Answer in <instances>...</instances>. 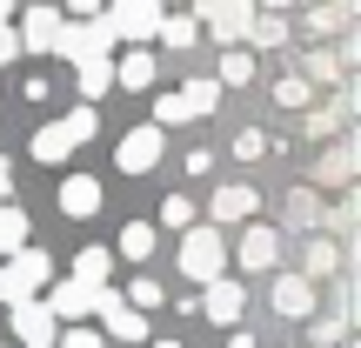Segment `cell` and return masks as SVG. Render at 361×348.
Instances as JSON below:
<instances>
[{
	"label": "cell",
	"instance_id": "cell-1",
	"mask_svg": "<svg viewBox=\"0 0 361 348\" xmlns=\"http://www.w3.org/2000/svg\"><path fill=\"white\" fill-rule=\"evenodd\" d=\"M94 128H101V114H94V107H74L67 121H47V128L27 141V155H34L40 168H61V161L74 155L80 141H94Z\"/></svg>",
	"mask_w": 361,
	"mask_h": 348
},
{
	"label": "cell",
	"instance_id": "cell-19",
	"mask_svg": "<svg viewBox=\"0 0 361 348\" xmlns=\"http://www.w3.org/2000/svg\"><path fill=\"white\" fill-rule=\"evenodd\" d=\"M20 248H27V215L7 201V208H0V261H13Z\"/></svg>",
	"mask_w": 361,
	"mask_h": 348
},
{
	"label": "cell",
	"instance_id": "cell-7",
	"mask_svg": "<svg viewBox=\"0 0 361 348\" xmlns=\"http://www.w3.org/2000/svg\"><path fill=\"white\" fill-rule=\"evenodd\" d=\"M94 315H101V342H107V335H114V342H141V335H147V315H134L128 301L114 295V288H101Z\"/></svg>",
	"mask_w": 361,
	"mask_h": 348
},
{
	"label": "cell",
	"instance_id": "cell-26",
	"mask_svg": "<svg viewBox=\"0 0 361 348\" xmlns=\"http://www.w3.org/2000/svg\"><path fill=\"white\" fill-rule=\"evenodd\" d=\"M0 301H7V308H27V301H34V295H27V282L13 275V261H0Z\"/></svg>",
	"mask_w": 361,
	"mask_h": 348
},
{
	"label": "cell",
	"instance_id": "cell-8",
	"mask_svg": "<svg viewBox=\"0 0 361 348\" xmlns=\"http://www.w3.org/2000/svg\"><path fill=\"white\" fill-rule=\"evenodd\" d=\"M241 308H247V295H241V282H207L201 288V301H194V315H207V322H221V328H234L241 322Z\"/></svg>",
	"mask_w": 361,
	"mask_h": 348
},
{
	"label": "cell",
	"instance_id": "cell-15",
	"mask_svg": "<svg viewBox=\"0 0 361 348\" xmlns=\"http://www.w3.org/2000/svg\"><path fill=\"white\" fill-rule=\"evenodd\" d=\"M74 94H80V107H94L101 94H114V61H107V54L101 61H80L74 67Z\"/></svg>",
	"mask_w": 361,
	"mask_h": 348
},
{
	"label": "cell",
	"instance_id": "cell-28",
	"mask_svg": "<svg viewBox=\"0 0 361 348\" xmlns=\"http://www.w3.org/2000/svg\"><path fill=\"white\" fill-rule=\"evenodd\" d=\"M308 80H301V74H281V80H274V101H281V107H301V101H308Z\"/></svg>",
	"mask_w": 361,
	"mask_h": 348
},
{
	"label": "cell",
	"instance_id": "cell-2",
	"mask_svg": "<svg viewBox=\"0 0 361 348\" xmlns=\"http://www.w3.org/2000/svg\"><path fill=\"white\" fill-rule=\"evenodd\" d=\"M180 275H188L194 288L228 275V241H221V228H201V221H194V228L180 234Z\"/></svg>",
	"mask_w": 361,
	"mask_h": 348
},
{
	"label": "cell",
	"instance_id": "cell-20",
	"mask_svg": "<svg viewBox=\"0 0 361 348\" xmlns=\"http://www.w3.org/2000/svg\"><path fill=\"white\" fill-rule=\"evenodd\" d=\"M121 301H128L134 315H154L161 301H168V288H161L154 275H134V282H128V295H121Z\"/></svg>",
	"mask_w": 361,
	"mask_h": 348
},
{
	"label": "cell",
	"instance_id": "cell-29",
	"mask_svg": "<svg viewBox=\"0 0 361 348\" xmlns=\"http://www.w3.org/2000/svg\"><path fill=\"white\" fill-rule=\"evenodd\" d=\"M161 221L188 234V228H194V201H188V194H168V208H161Z\"/></svg>",
	"mask_w": 361,
	"mask_h": 348
},
{
	"label": "cell",
	"instance_id": "cell-22",
	"mask_svg": "<svg viewBox=\"0 0 361 348\" xmlns=\"http://www.w3.org/2000/svg\"><path fill=\"white\" fill-rule=\"evenodd\" d=\"M241 80H255V54H247V47H228V54H221L214 88H241Z\"/></svg>",
	"mask_w": 361,
	"mask_h": 348
},
{
	"label": "cell",
	"instance_id": "cell-23",
	"mask_svg": "<svg viewBox=\"0 0 361 348\" xmlns=\"http://www.w3.org/2000/svg\"><path fill=\"white\" fill-rule=\"evenodd\" d=\"M180 107H188V121L194 114H214V107H221V88H214V80H188V88H180Z\"/></svg>",
	"mask_w": 361,
	"mask_h": 348
},
{
	"label": "cell",
	"instance_id": "cell-24",
	"mask_svg": "<svg viewBox=\"0 0 361 348\" xmlns=\"http://www.w3.org/2000/svg\"><path fill=\"white\" fill-rule=\"evenodd\" d=\"M161 40H168V47H194V13H161Z\"/></svg>",
	"mask_w": 361,
	"mask_h": 348
},
{
	"label": "cell",
	"instance_id": "cell-10",
	"mask_svg": "<svg viewBox=\"0 0 361 348\" xmlns=\"http://www.w3.org/2000/svg\"><path fill=\"white\" fill-rule=\"evenodd\" d=\"M114 47V40L101 34V20H87V27H61V40H54V54H61V61H101V54Z\"/></svg>",
	"mask_w": 361,
	"mask_h": 348
},
{
	"label": "cell",
	"instance_id": "cell-13",
	"mask_svg": "<svg viewBox=\"0 0 361 348\" xmlns=\"http://www.w3.org/2000/svg\"><path fill=\"white\" fill-rule=\"evenodd\" d=\"M13 342L20 348H54L61 328H54V315L40 308V301H27V308H13Z\"/></svg>",
	"mask_w": 361,
	"mask_h": 348
},
{
	"label": "cell",
	"instance_id": "cell-14",
	"mask_svg": "<svg viewBox=\"0 0 361 348\" xmlns=\"http://www.w3.org/2000/svg\"><path fill=\"white\" fill-rule=\"evenodd\" d=\"M207 208H214V221H255V188H241V181H221V188L207 194Z\"/></svg>",
	"mask_w": 361,
	"mask_h": 348
},
{
	"label": "cell",
	"instance_id": "cell-21",
	"mask_svg": "<svg viewBox=\"0 0 361 348\" xmlns=\"http://www.w3.org/2000/svg\"><path fill=\"white\" fill-rule=\"evenodd\" d=\"M154 241H161L154 221H128V228H121V255H128V261H147V255H154Z\"/></svg>",
	"mask_w": 361,
	"mask_h": 348
},
{
	"label": "cell",
	"instance_id": "cell-5",
	"mask_svg": "<svg viewBox=\"0 0 361 348\" xmlns=\"http://www.w3.org/2000/svg\"><path fill=\"white\" fill-rule=\"evenodd\" d=\"M161 141H168V134H161L154 121H147V128H128V134L114 141V168H121V174H147V168L161 161Z\"/></svg>",
	"mask_w": 361,
	"mask_h": 348
},
{
	"label": "cell",
	"instance_id": "cell-3",
	"mask_svg": "<svg viewBox=\"0 0 361 348\" xmlns=\"http://www.w3.org/2000/svg\"><path fill=\"white\" fill-rule=\"evenodd\" d=\"M101 34L128 40V47H147L161 34V7L154 0H114V7H101Z\"/></svg>",
	"mask_w": 361,
	"mask_h": 348
},
{
	"label": "cell",
	"instance_id": "cell-30",
	"mask_svg": "<svg viewBox=\"0 0 361 348\" xmlns=\"http://www.w3.org/2000/svg\"><path fill=\"white\" fill-rule=\"evenodd\" d=\"M54 348H107V342H101V328H61Z\"/></svg>",
	"mask_w": 361,
	"mask_h": 348
},
{
	"label": "cell",
	"instance_id": "cell-33",
	"mask_svg": "<svg viewBox=\"0 0 361 348\" xmlns=\"http://www.w3.org/2000/svg\"><path fill=\"white\" fill-rule=\"evenodd\" d=\"M228 348H255V335H247V328H234V335H228Z\"/></svg>",
	"mask_w": 361,
	"mask_h": 348
},
{
	"label": "cell",
	"instance_id": "cell-4",
	"mask_svg": "<svg viewBox=\"0 0 361 348\" xmlns=\"http://www.w3.org/2000/svg\"><path fill=\"white\" fill-rule=\"evenodd\" d=\"M94 301H101V288H80V282H47V301H40V308L54 315V328H61V322L87 328V322H94Z\"/></svg>",
	"mask_w": 361,
	"mask_h": 348
},
{
	"label": "cell",
	"instance_id": "cell-32",
	"mask_svg": "<svg viewBox=\"0 0 361 348\" xmlns=\"http://www.w3.org/2000/svg\"><path fill=\"white\" fill-rule=\"evenodd\" d=\"M7 194H13V168H7V155H0V208H7Z\"/></svg>",
	"mask_w": 361,
	"mask_h": 348
},
{
	"label": "cell",
	"instance_id": "cell-18",
	"mask_svg": "<svg viewBox=\"0 0 361 348\" xmlns=\"http://www.w3.org/2000/svg\"><path fill=\"white\" fill-rule=\"evenodd\" d=\"M13 275L27 282V295H40V288L54 282V261H47V248H20V255H13Z\"/></svg>",
	"mask_w": 361,
	"mask_h": 348
},
{
	"label": "cell",
	"instance_id": "cell-9",
	"mask_svg": "<svg viewBox=\"0 0 361 348\" xmlns=\"http://www.w3.org/2000/svg\"><path fill=\"white\" fill-rule=\"evenodd\" d=\"M234 261H241L247 275H268L274 261H281V234H274V228H261V221H247V234L234 241Z\"/></svg>",
	"mask_w": 361,
	"mask_h": 348
},
{
	"label": "cell",
	"instance_id": "cell-16",
	"mask_svg": "<svg viewBox=\"0 0 361 348\" xmlns=\"http://www.w3.org/2000/svg\"><path fill=\"white\" fill-rule=\"evenodd\" d=\"M308 308H314V282H301V275H281V282H274V315L301 322Z\"/></svg>",
	"mask_w": 361,
	"mask_h": 348
},
{
	"label": "cell",
	"instance_id": "cell-11",
	"mask_svg": "<svg viewBox=\"0 0 361 348\" xmlns=\"http://www.w3.org/2000/svg\"><path fill=\"white\" fill-rule=\"evenodd\" d=\"M101 201H107V188H101L94 174H67V181H61V215L87 221V215H101Z\"/></svg>",
	"mask_w": 361,
	"mask_h": 348
},
{
	"label": "cell",
	"instance_id": "cell-25",
	"mask_svg": "<svg viewBox=\"0 0 361 348\" xmlns=\"http://www.w3.org/2000/svg\"><path fill=\"white\" fill-rule=\"evenodd\" d=\"M335 268V241H308V255H301V282H314V275Z\"/></svg>",
	"mask_w": 361,
	"mask_h": 348
},
{
	"label": "cell",
	"instance_id": "cell-27",
	"mask_svg": "<svg viewBox=\"0 0 361 348\" xmlns=\"http://www.w3.org/2000/svg\"><path fill=\"white\" fill-rule=\"evenodd\" d=\"M188 121V107H180V94H154V128L168 134V128H180Z\"/></svg>",
	"mask_w": 361,
	"mask_h": 348
},
{
	"label": "cell",
	"instance_id": "cell-31",
	"mask_svg": "<svg viewBox=\"0 0 361 348\" xmlns=\"http://www.w3.org/2000/svg\"><path fill=\"white\" fill-rule=\"evenodd\" d=\"M268 148H274V141H268V134H255V128H247V134H241V141H234V155H241V161H261V155H268Z\"/></svg>",
	"mask_w": 361,
	"mask_h": 348
},
{
	"label": "cell",
	"instance_id": "cell-17",
	"mask_svg": "<svg viewBox=\"0 0 361 348\" xmlns=\"http://www.w3.org/2000/svg\"><path fill=\"white\" fill-rule=\"evenodd\" d=\"M107 275H114V248H80L67 282H80V288H107Z\"/></svg>",
	"mask_w": 361,
	"mask_h": 348
},
{
	"label": "cell",
	"instance_id": "cell-34",
	"mask_svg": "<svg viewBox=\"0 0 361 348\" xmlns=\"http://www.w3.org/2000/svg\"><path fill=\"white\" fill-rule=\"evenodd\" d=\"M0 27H13V7H0Z\"/></svg>",
	"mask_w": 361,
	"mask_h": 348
},
{
	"label": "cell",
	"instance_id": "cell-12",
	"mask_svg": "<svg viewBox=\"0 0 361 348\" xmlns=\"http://www.w3.org/2000/svg\"><path fill=\"white\" fill-rule=\"evenodd\" d=\"M154 74H161L154 47H128L114 61V88H128V94H147V88H154Z\"/></svg>",
	"mask_w": 361,
	"mask_h": 348
},
{
	"label": "cell",
	"instance_id": "cell-35",
	"mask_svg": "<svg viewBox=\"0 0 361 348\" xmlns=\"http://www.w3.org/2000/svg\"><path fill=\"white\" fill-rule=\"evenodd\" d=\"M154 348H180V342H154Z\"/></svg>",
	"mask_w": 361,
	"mask_h": 348
},
{
	"label": "cell",
	"instance_id": "cell-6",
	"mask_svg": "<svg viewBox=\"0 0 361 348\" xmlns=\"http://www.w3.org/2000/svg\"><path fill=\"white\" fill-rule=\"evenodd\" d=\"M61 7H27L13 13V40H20V54H54V40H61Z\"/></svg>",
	"mask_w": 361,
	"mask_h": 348
}]
</instances>
